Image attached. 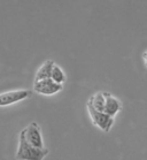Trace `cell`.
<instances>
[{
  "mask_svg": "<svg viewBox=\"0 0 147 160\" xmlns=\"http://www.w3.org/2000/svg\"><path fill=\"white\" fill-rule=\"evenodd\" d=\"M48 149H38L32 146L25 138L24 130H22L18 136V146L15 154L16 160H44L48 156Z\"/></svg>",
  "mask_w": 147,
  "mask_h": 160,
  "instance_id": "obj_1",
  "label": "cell"
},
{
  "mask_svg": "<svg viewBox=\"0 0 147 160\" xmlns=\"http://www.w3.org/2000/svg\"><path fill=\"white\" fill-rule=\"evenodd\" d=\"M143 59H144V62H145V65H146V67H147V51L145 52V53H144Z\"/></svg>",
  "mask_w": 147,
  "mask_h": 160,
  "instance_id": "obj_10",
  "label": "cell"
},
{
  "mask_svg": "<svg viewBox=\"0 0 147 160\" xmlns=\"http://www.w3.org/2000/svg\"><path fill=\"white\" fill-rule=\"evenodd\" d=\"M54 65H55V62L53 60H47V61L44 62L43 65L38 68V70H37L33 82L51 78V74H52V69H53Z\"/></svg>",
  "mask_w": 147,
  "mask_h": 160,
  "instance_id": "obj_7",
  "label": "cell"
},
{
  "mask_svg": "<svg viewBox=\"0 0 147 160\" xmlns=\"http://www.w3.org/2000/svg\"><path fill=\"white\" fill-rule=\"evenodd\" d=\"M87 112L90 114V118L93 124L105 132H108L114 124V118L106 114L105 112H100L94 109L91 105L87 104Z\"/></svg>",
  "mask_w": 147,
  "mask_h": 160,
  "instance_id": "obj_2",
  "label": "cell"
},
{
  "mask_svg": "<svg viewBox=\"0 0 147 160\" xmlns=\"http://www.w3.org/2000/svg\"><path fill=\"white\" fill-rule=\"evenodd\" d=\"M51 78L55 82V83L59 84H63L67 81V77H66V74L63 72L61 67H59L57 65H54L53 69H52V74H51Z\"/></svg>",
  "mask_w": 147,
  "mask_h": 160,
  "instance_id": "obj_9",
  "label": "cell"
},
{
  "mask_svg": "<svg viewBox=\"0 0 147 160\" xmlns=\"http://www.w3.org/2000/svg\"><path fill=\"white\" fill-rule=\"evenodd\" d=\"M31 96H32V91L30 90H14L0 93V107L13 105L15 102L30 98Z\"/></svg>",
  "mask_w": 147,
  "mask_h": 160,
  "instance_id": "obj_3",
  "label": "cell"
},
{
  "mask_svg": "<svg viewBox=\"0 0 147 160\" xmlns=\"http://www.w3.org/2000/svg\"><path fill=\"white\" fill-rule=\"evenodd\" d=\"M89 105H91L94 109L104 112L105 105H106V97H105V92H97L94 93L87 102Z\"/></svg>",
  "mask_w": 147,
  "mask_h": 160,
  "instance_id": "obj_8",
  "label": "cell"
},
{
  "mask_svg": "<svg viewBox=\"0 0 147 160\" xmlns=\"http://www.w3.org/2000/svg\"><path fill=\"white\" fill-rule=\"evenodd\" d=\"M62 89H63V84L55 83L52 78L33 82V91L37 92L38 95L52 96L62 91Z\"/></svg>",
  "mask_w": 147,
  "mask_h": 160,
  "instance_id": "obj_4",
  "label": "cell"
},
{
  "mask_svg": "<svg viewBox=\"0 0 147 160\" xmlns=\"http://www.w3.org/2000/svg\"><path fill=\"white\" fill-rule=\"evenodd\" d=\"M105 97H106V105L104 112L114 118L122 109V102L109 92H105Z\"/></svg>",
  "mask_w": 147,
  "mask_h": 160,
  "instance_id": "obj_6",
  "label": "cell"
},
{
  "mask_svg": "<svg viewBox=\"0 0 147 160\" xmlns=\"http://www.w3.org/2000/svg\"><path fill=\"white\" fill-rule=\"evenodd\" d=\"M24 130L25 138L30 144L38 149H44L43 136H42V129L37 122H31Z\"/></svg>",
  "mask_w": 147,
  "mask_h": 160,
  "instance_id": "obj_5",
  "label": "cell"
}]
</instances>
